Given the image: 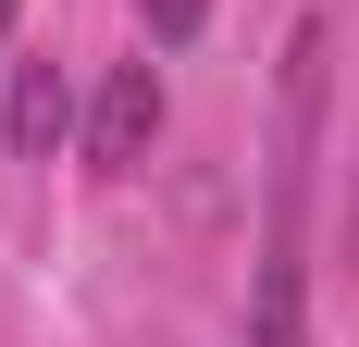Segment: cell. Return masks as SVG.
<instances>
[{"instance_id":"obj_1","label":"cell","mask_w":359,"mask_h":347,"mask_svg":"<svg viewBox=\"0 0 359 347\" xmlns=\"http://www.w3.org/2000/svg\"><path fill=\"white\" fill-rule=\"evenodd\" d=\"M161 149V74L149 63H111L100 100H87V174H137Z\"/></svg>"},{"instance_id":"obj_2","label":"cell","mask_w":359,"mask_h":347,"mask_svg":"<svg viewBox=\"0 0 359 347\" xmlns=\"http://www.w3.org/2000/svg\"><path fill=\"white\" fill-rule=\"evenodd\" d=\"M248 347H310V248L260 236V285H248Z\"/></svg>"},{"instance_id":"obj_3","label":"cell","mask_w":359,"mask_h":347,"mask_svg":"<svg viewBox=\"0 0 359 347\" xmlns=\"http://www.w3.org/2000/svg\"><path fill=\"white\" fill-rule=\"evenodd\" d=\"M74 124V74L37 50V63H13V112H0V137H13V162H50Z\"/></svg>"},{"instance_id":"obj_4","label":"cell","mask_w":359,"mask_h":347,"mask_svg":"<svg viewBox=\"0 0 359 347\" xmlns=\"http://www.w3.org/2000/svg\"><path fill=\"white\" fill-rule=\"evenodd\" d=\"M137 25H149V37H161V50H186V37L211 25V0H137Z\"/></svg>"},{"instance_id":"obj_5","label":"cell","mask_w":359,"mask_h":347,"mask_svg":"<svg viewBox=\"0 0 359 347\" xmlns=\"http://www.w3.org/2000/svg\"><path fill=\"white\" fill-rule=\"evenodd\" d=\"M13 13H25V0H0V50H13Z\"/></svg>"}]
</instances>
